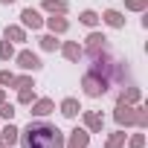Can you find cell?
<instances>
[{
  "label": "cell",
  "instance_id": "cell-1",
  "mask_svg": "<svg viewBox=\"0 0 148 148\" xmlns=\"http://www.w3.org/2000/svg\"><path fill=\"white\" fill-rule=\"evenodd\" d=\"M23 148H61V134L52 125H29L23 134Z\"/></svg>",
  "mask_w": 148,
  "mask_h": 148
},
{
  "label": "cell",
  "instance_id": "cell-2",
  "mask_svg": "<svg viewBox=\"0 0 148 148\" xmlns=\"http://www.w3.org/2000/svg\"><path fill=\"white\" fill-rule=\"evenodd\" d=\"M84 142H87V136H84L82 131H76V139H73V148H84Z\"/></svg>",
  "mask_w": 148,
  "mask_h": 148
},
{
  "label": "cell",
  "instance_id": "cell-3",
  "mask_svg": "<svg viewBox=\"0 0 148 148\" xmlns=\"http://www.w3.org/2000/svg\"><path fill=\"white\" fill-rule=\"evenodd\" d=\"M23 18H26V23H32V26H38V15H35V12H26Z\"/></svg>",
  "mask_w": 148,
  "mask_h": 148
},
{
  "label": "cell",
  "instance_id": "cell-4",
  "mask_svg": "<svg viewBox=\"0 0 148 148\" xmlns=\"http://www.w3.org/2000/svg\"><path fill=\"white\" fill-rule=\"evenodd\" d=\"M64 113H67V116H73V113H76V105L67 102V105H64Z\"/></svg>",
  "mask_w": 148,
  "mask_h": 148
}]
</instances>
